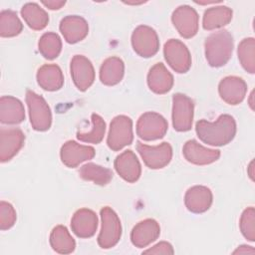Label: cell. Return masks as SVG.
<instances>
[{
  "label": "cell",
  "instance_id": "obj_25",
  "mask_svg": "<svg viewBox=\"0 0 255 255\" xmlns=\"http://www.w3.org/2000/svg\"><path fill=\"white\" fill-rule=\"evenodd\" d=\"M125 74V64L119 57H110L106 59L100 68V80L106 86H115L119 84Z\"/></svg>",
  "mask_w": 255,
  "mask_h": 255
},
{
  "label": "cell",
  "instance_id": "obj_6",
  "mask_svg": "<svg viewBox=\"0 0 255 255\" xmlns=\"http://www.w3.org/2000/svg\"><path fill=\"white\" fill-rule=\"evenodd\" d=\"M168 124L159 114L147 112L142 114L136 123V134L143 140H155L163 137Z\"/></svg>",
  "mask_w": 255,
  "mask_h": 255
},
{
  "label": "cell",
  "instance_id": "obj_35",
  "mask_svg": "<svg viewBox=\"0 0 255 255\" xmlns=\"http://www.w3.org/2000/svg\"><path fill=\"white\" fill-rule=\"evenodd\" d=\"M17 215L13 205L6 201L0 202V229H10L16 222Z\"/></svg>",
  "mask_w": 255,
  "mask_h": 255
},
{
  "label": "cell",
  "instance_id": "obj_30",
  "mask_svg": "<svg viewBox=\"0 0 255 255\" xmlns=\"http://www.w3.org/2000/svg\"><path fill=\"white\" fill-rule=\"evenodd\" d=\"M23 30V24L12 10H3L0 13V36L9 38L19 35Z\"/></svg>",
  "mask_w": 255,
  "mask_h": 255
},
{
  "label": "cell",
  "instance_id": "obj_1",
  "mask_svg": "<svg viewBox=\"0 0 255 255\" xmlns=\"http://www.w3.org/2000/svg\"><path fill=\"white\" fill-rule=\"evenodd\" d=\"M197 136L206 144L222 146L229 143L236 134V122L230 115H221L215 122L200 120L195 125Z\"/></svg>",
  "mask_w": 255,
  "mask_h": 255
},
{
  "label": "cell",
  "instance_id": "obj_11",
  "mask_svg": "<svg viewBox=\"0 0 255 255\" xmlns=\"http://www.w3.org/2000/svg\"><path fill=\"white\" fill-rule=\"evenodd\" d=\"M171 21L179 35L185 39L192 38L198 31L199 17L191 6L181 5L177 7L171 15Z\"/></svg>",
  "mask_w": 255,
  "mask_h": 255
},
{
  "label": "cell",
  "instance_id": "obj_38",
  "mask_svg": "<svg viewBox=\"0 0 255 255\" xmlns=\"http://www.w3.org/2000/svg\"><path fill=\"white\" fill-rule=\"evenodd\" d=\"M255 251L254 249L251 247V246H247V245H241L239 246L234 252L233 254H247V253H250V254H253Z\"/></svg>",
  "mask_w": 255,
  "mask_h": 255
},
{
  "label": "cell",
  "instance_id": "obj_8",
  "mask_svg": "<svg viewBox=\"0 0 255 255\" xmlns=\"http://www.w3.org/2000/svg\"><path fill=\"white\" fill-rule=\"evenodd\" d=\"M133 51L142 58L154 56L159 49L158 36L154 29L146 25L136 27L131 34Z\"/></svg>",
  "mask_w": 255,
  "mask_h": 255
},
{
  "label": "cell",
  "instance_id": "obj_21",
  "mask_svg": "<svg viewBox=\"0 0 255 255\" xmlns=\"http://www.w3.org/2000/svg\"><path fill=\"white\" fill-rule=\"evenodd\" d=\"M160 234V227L156 220L148 218L138 222L130 232L131 243L137 248H143L155 241Z\"/></svg>",
  "mask_w": 255,
  "mask_h": 255
},
{
  "label": "cell",
  "instance_id": "obj_29",
  "mask_svg": "<svg viewBox=\"0 0 255 255\" xmlns=\"http://www.w3.org/2000/svg\"><path fill=\"white\" fill-rule=\"evenodd\" d=\"M79 174L84 180L93 181L98 185H107L113 178V171L110 168L93 162L81 166Z\"/></svg>",
  "mask_w": 255,
  "mask_h": 255
},
{
  "label": "cell",
  "instance_id": "obj_26",
  "mask_svg": "<svg viewBox=\"0 0 255 255\" xmlns=\"http://www.w3.org/2000/svg\"><path fill=\"white\" fill-rule=\"evenodd\" d=\"M232 15V10L227 6H215L208 8L203 14L202 26L208 31L221 28L230 23Z\"/></svg>",
  "mask_w": 255,
  "mask_h": 255
},
{
  "label": "cell",
  "instance_id": "obj_27",
  "mask_svg": "<svg viewBox=\"0 0 255 255\" xmlns=\"http://www.w3.org/2000/svg\"><path fill=\"white\" fill-rule=\"evenodd\" d=\"M50 245L54 251L60 254H70L76 248V242L67 227L58 225L50 234Z\"/></svg>",
  "mask_w": 255,
  "mask_h": 255
},
{
  "label": "cell",
  "instance_id": "obj_33",
  "mask_svg": "<svg viewBox=\"0 0 255 255\" xmlns=\"http://www.w3.org/2000/svg\"><path fill=\"white\" fill-rule=\"evenodd\" d=\"M92 128L88 132H77V138L84 142L98 144L100 143L105 135L106 123L103 118L97 114H92Z\"/></svg>",
  "mask_w": 255,
  "mask_h": 255
},
{
  "label": "cell",
  "instance_id": "obj_5",
  "mask_svg": "<svg viewBox=\"0 0 255 255\" xmlns=\"http://www.w3.org/2000/svg\"><path fill=\"white\" fill-rule=\"evenodd\" d=\"M133 140L132 121L129 117L120 115L115 117L110 125L107 143L108 146L115 151L121 150L129 145Z\"/></svg>",
  "mask_w": 255,
  "mask_h": 255
},
{
  "label": "cell",
  "instance_id": "obj_4",
  "mask_svg": "<svg viewBox=\"0 0 255 255\" xmlns=\"http://www.w3.org/2000/svg\"><path fill=\"white\" fill-rule=\"evenodd\" d=\"M26 104L32 128L38 131L48 130L52 125V113L45 99L28 90L26 92Z\"/></svg>",
  "mask_w": 255,
  "mask_h": 255
},
{
  "label": "cell",
  "instance_id": "obj_20",
  "mask_svg": "<svg viewBox=\"0 0 255 255\" xmlns=\"http://www.w3.org/2000/svg\"><path fill=\"white\" fill-rule=\"evenodd\" d=\"M213 200L211 190L204 185H194L187 189L184 195L186 208L192 213H203L207 211Z\"/></svg>",
  "mask_w": 255,
  "mask_h": 255
},
{
  "label": "cell",
  "instance_id": "obj_9",
  "mask_svg": "<svg viewBox=\"0 0 255 255\" xmlns=\"http://www.w3.org/2000/svg\"><path fill=\"white\" fill-rule=\"evenodd\" d=\"M136 150L144 164L151 169H160L166 166L172 158V147L168 142L151 146L140 141L136 142Z\"/></svg>",
  "mask_w": 255,
  "mask_h": 255
},
{
  "label": "cell",
  "instance_id": "obj_23",
  "mask_svg": "<svg viewBox=\"0 0 255 255\" xmlns=\"http://www.w3.org/2000/svg\"><path fill=\"white\" fill-rule=\"evenodd\" d=\"M147 85L155 94H166L173 86V76L162 63H157L147 74Z\"/></svg>",
  "mask_w": 255,
  "mask_h": 255
},
{
  "label": "cell",
  "instance_id": "obj_18",
  "mask_svg": "<svg viewBox=\"0 0 255 255\" xmlns=\"http://www.w3.org/2000/svg\"><path fill=\"white\" fill-rule=\"evenodd\" d=\"M71 228L76 236L90 238L97 231L98 216L91 209L81 208L74 213L71 219Z\"/></svg>",
  "mask_w": 255,
  "mask_h": 255
},
{
  "label": "cell",
  "instance_id": "obj_10",
  "mask_svg": "<svg viewBox=\"0 0 255 255\" xmlns=\"http://www.w3.org/2000/svg\"><path fill=\"white\" fill-rule=\"evenodd\" d=\"M163 55L167 64L176 73L184 74L191 67V56L188 48L176 39L168 40L163 47Z\"/></svg>",
  "mask_w": 255,
  "mask_h": 255
},
{
  "label": "cell",
  "instance_id": "obj_13",
  "mask_svg": "<svg viewBox=\"0 0 255 255\" xmlns=\"http://www.w3.org/2000/svg\"><path fill=\"white\" fill-rule=\"evenodd\" d=\"M25 134L19 128H1L0 129V160H11L23 147Z\"/></svg>",
  "mask_w": 255,
  "mask_h": 255
},
{
  "label": "cell",
  "instance_id": "obj_3",
  "mask_svg": "<svg viewBox=\"0 0 255 255\" xmlns=\"http://www.w3.org/2000/svg\"><path fill=\"white\" fill-rule=\"evenodd\" d=\"M102 227L98 236V244L103 249H110L118 244L122 236V224L118 214L109 206L100 211Z\"/></svg>",
  "mask_w": 255,
  "mask_h": 255
},
{
  "label": "cell",
  "instance_id": "obj_12",
  "mask_svg": "<svg viewBox=\"0 0 255 255\" xmlns=\"http://www.w3.org/2000/svg\"><path fill=\"white\" fill-rule=\"evenodd\" d=\"M71 76L79 91H87L95 81V69L92 62L83 55H75L71 60Z\"/></svg>",
  "mask_w": 255,
  "mask_h": 255
},
{
  "label": "cell",
  "instance_id": "obj_22",
  "mask_svg": "<svg viewBox=\"0 0 255 255\" xmlns=\"http://www.w3.org/2000/svg\"><path fill=\"white\" fill-rule=\"evenodd\" d=\"M25 120V110L22 102L12 96L0 99V122L6 125H18Z\"/></svg>",
  "mask_w": 255,
  "mask_h": 255
},
{
  "label": "cell",
  "instance_id": "obj_40",
  "mask_svg": "<svg viewBox=\"0 0 255 255\" xmlns=\"http://www.w3.org/2000/svg\"><path fill=\"white\" fill-rule=\"evenodd\" d=\"M252 99H253V93H251V95H250V107H251V109L253 110V102H252Z\"/></svg>",
  "mask_w": 255,
  "mask_h": 255
},
{
  "label": "cell",
  "instance_id": "obj_16",
  "mask_svg": "<svg viewBox=\"0 0 255 255\" xmlns=\"http://www.w3.org/2000/svg\"><path fill=\"white\" fill-rule=\"evenodd\" d=\"M114 166L118 174L126 181L133 183L140 177L141 166L135 153L130 150H125L115 159Z\"/></svg>",
  "mask_w": 255,
  "mask_h": 255
},
{
  "label": "cell",
  "instance_id": "obj_34",
  "mask_svg": "<svg viewBox=\"0 0 255 255\" xmlns=\"http://www.w3.org/2000/svg\"><path fill=\"white\" fill-rule=\"evenodd\" d=\"M239 227L242 235L249 241L255 240V209L254 207L246 208L240 217Z\"/></svg>",
  "mask_w": 255,
  "mask_h": 255
},
{
  "label": "cell",
  "instance_id": "obj_7",
  "mask_svg": "<svg viewBox=\"0 0 255 255\" xmlns=\"http://www.w3.org/2000/svg\"><path fill=\"white\" fill-rule=\"evenodd\" d=\"M193 101L186 95L176 93L172 97V126L177 131H187L192 127Z\"/></svg>",
  "mask_w": 255,
  "mask_h": 255
},
{
  "label": "cell",
  "instance_id": "obj_24",
  "mask_svg": "<svg viewBox=\"0 0 255 255\" xmlns=\"http://www.w3.org/2000/svg\"><path fill=\"white\" fill-rule=\"evenodd\" d=\"M37 82L45 91H58L64 85L63 72L56 64H46L38 70Z\"/></svg>",
  "mask_w": 255,
  "mask_h": 255
},
{
  "label": "cell",
  "instance_id": "obj_39",
  "mask_svg": "<svg viewBox=\"0 0 255 255\" xmlns=\"http://www.w3.org/2000/svg\"><path fill=\"white\" fill-rule=\"evenodd\" d=\"M253 165H254V161L252 160L251 162H250V164H249V166H248V174H249V176H250V178L252 179V180H254V172H253Z\"/></svg>",
  "mask_w": 255,
  "mask_h": 255
},
{
  "label": "cell",
  "instance_id": "obj_19",
  "mask_svg": "<svg viewBox=\"0 0 255 255\" xmlns=\"http://www.w3.org/2000/svg\"><path fill=\"white\" fill-rule=\"evenodd\" d=\"M60 31L69 44H75L84 40L89 33V24L81 16L69 15L60 22Z\"/></svg>",
  "mask_w": 255,
  "mask_h": 255
},
{
  "label": "cell",
  "instance_id": "obj_32",
  "mask_svg": "<svg viewBox=\"0 0 255 255\" xmlns=\"http://www.w3.org/2000/svg\"><path fill=\"white\" fill-rule=\"evenodd\" d=\"M238 59L245 71L250 74L255 73V40L254 38L243 39L237 49Z\"/></svg>",
  "mask_w": 255,
  "mask_h": 255
},
{
  "label": "cell",
  "instance_id": "obj_14",
  "mask_svg": "<svg viewBox=\"0 0 255 255\" xmlns=\"http://www.w3.org/2000/svg\"><path fill=\"white\" fill-rule=\"evenodd\" d=\"M96 154L95 148L89 145H83L75 140L66 141L60 150L62 162L68 167H77L80 163L92 159Z\"/></svg>",
  "mask_w": 255,
  "mask_h": 255
},
{
  "label": "cell",
  "instance_id": "obj_15",
  "mask_svg": "<svg viewBox=\"0 0 255 255\" xmlns=\"http://www.w3.org/2000/svg\"><path fill=\"white\" fill-rule=\"evenodd\" d=\"M218 93L225 103L235 106L244 100L247 93V84L240 77L228 76L219 82Z\"/></svg>",
  "mask_w": 255,
  "mask_h": 255
},
{
  "label": "cell",
  "instance_id": "obj_17",
  "mask_svg": "<svg viewBox=\"0 0 255 255\" xmlns=\"http://www.w3.org/2000/svg\"><path fill=\"white\" fill-rule=\"evenodd\" d=\"M184 158L196 165H206L215 162L220 157V150L207 148L194 139L187 140L182 148Z\"/></svg>",
  "mask_w": 255,
  "mask_h": 255
},
{
  "label": "cell",
  "instance_id": "obj_31",
  "mask_svg": "<svg viewBox=\"0 0 255 255\" xmlns=\"http://www.w3.org/2000/svg\"><path fill=\"white\" fill-rule=\"evenodd\" d=\"M38 48L41 55L48 60L57 58L62 51V41L58 34L47 32L42 35L39 40Z\"/></svg>",
  "mask_w": 255,
  "mask_h": 255
},
{
  "label": "cell",
  "instance_id": "obj_28",
  "mask_svg": "<svg viewBox=\"0 0 255 255\" xmlns=\"http://www.w3.org/2000/svg\"><path fill=\"white\" fill-rule=\"evenodd\" d=\"M21 15L26 24L33 30H43L48 22V13L37 3H26L21 9Z\"/></svg>",
  "mask_w": 255,
  "mask_h": 255
},
{
  "label": "cell",
  "instance_id": "obj_37",
  "mask_svg": "<svg viewBox=\"0 0 255 255\" xmlns=\"http://www.w3.org/2000/svg\"><path fill=\"white\" fill-rule=\"evenodd\" d=\"M42 4L45 5L47 8H49L51 10H59L60 8H62L66 4V1L49 0V1H42Z\"/></svg>",
  "mask_w": 255,
  "mask_h": 255
},
{
  "label": "cell",
  "instance_id": "obj_2",
  "mask_svg": "<svg viewBox=\"0 0 255 255\" xmlns=\"http://www.w3.org/2000/svg\"><path fill=\"white\" fill-rule=\"evenodd\" d=\"M233 37L227 30H219L210 34L204 43L205 58L211 67H222L231 58Z\"/></svg>",
  "mask_w": 255,
  "mask_h": 255
},
{
  "label": "cell",
  "instance_id": "obj_36",
  "mask_svg": "<svg viewBox=\"0 0 255 255\" xmlns=\"http://www.w3.org/2000/svg\"><path fill=\"white\" fill-rule=\"evenodd\" d=\"M143 254H164V255H172L174 253L173 247L170 243L166 241H161L151 248L142 252Z\"/></svg>",
  "mask_w": 255,
  "mask_h": 255
}]
</instances>
